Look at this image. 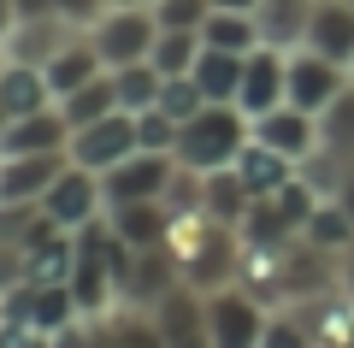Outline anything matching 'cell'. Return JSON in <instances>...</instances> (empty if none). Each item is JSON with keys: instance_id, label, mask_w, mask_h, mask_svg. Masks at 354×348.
<instances>
[{"instance_id": "cell-1", "label": "cell", "mask_w": 354, "mask_h": 348, "mask_svg": "<svg viewBox=\"0 0 354 348\" xmlns=\"http://www.w3.org/2000/svg\"><path fill=\"white\" fill-rule=\"evenodd\" d=\"M165 248H171V260H177V277H183V284H195L201 295L236 284V272H242V230L207 219V212L177 219Z\"/></svg>"}, {"instance_id": "cell-2", "label": "cell", "mask_w": 354, "mask_h": 348, "mask_svg": "<svg viewBox=\"0 0 354 348\" xmlns=\"http://www.w3.org/2000/svg\"><path fill=\"white\" fill-rule=\"evenodd\" d=\"M248 112L242 107H207L189 125H177V165L189 172H225L236 165V154L248 148Z\"/></svg>"}, {"instance_id": "cell-3", "label": "cell", "mask_w": 354, "mask_h": 348, "mask_svg": "<svg viewBox=\"0 0 354 348\" xmlns=\"http://www.w3.org/2000/svg\"><path fill=\"white\" fill-rule=\"evenodd\" d=\"M88 42H95V53L106 59V71H118V65L153 59V42H160V18H153L148 0H118V6H106V12L88 24Z\"/></svg>"}, {"instance_id": "cell-4", "label": "cell", "mask_w": 354, "mask_h": 348, "mask_svg": "<svg viewBox=\"0 0 354 348\" xmlns=\"http://www.w3.org/2000/svg\"><path fill=\"white\" fill-rule=\"evenodd\" d=\"M266 319H272V307H266L254 289H242V284H225V289L207 295V331H213V348H260Z\"/></svg>"}, {"instance_id": "cell-5", "label": "cell", "mask_w": 354, "mask_h": 348, "mask_svg": "<svg viewBox=\"0 0 354 348\" xmlns=\"http://www.w3.org/2000/svg\"><path fill=\"white\" fill-rule=\"evenodd\" d=\"M142 148V136H136V112H106V118H95V125H83V130H71V165H83V172H113L118 160H130V154Z\"/></svg>"}, {"instance_id": "cell-6", "label": "cell", "mask_w": 354, "mask_h": 348, "mask_svg": "<svg viewBox=\"0 0 354 348\" xmlns=\"http://www.w3.org/2000/svg\"><path fill=\"white\" fill-rule=\"evenodd\" d=\"M171 172H177V154H148V148H136L130 160H118L113 172H101L106 212H113V207H130V201H165Z\"/></svg>"}, {"instance_id": "cell-7", "label": "cell", "mask_w": 354, "mask_h": 348, "mask_svg": "<svg viewBox=\"0 0 354 348\" xmlns=\"http://www.w3.org/2000/svg\"><path fill=\"white\" fill-rule=\"evenodd\" d=\"M41 212H48L59 230H83V224L106 219V189H101V172H83V165H65L59 183L41 195Z\"/></svg>"}, {"instance_id": "cell-8", "label": "cell", "mask_w": 354, "mask_h": 348, "mask_svg": "<svg viewBox=\"0 0 354 348\" xmlns=\"http://www.w3.org/2000/svg\"><path fill=\"white\" fill-rule=\"evenodd\" d=\"M348 83H354L348 65L325 59V53H313V48H295L290 53V107H301V112H313V118H319V112H325Z\"/></svg>"}, {"instance_id": "cell-9", "label": "cell", "mask_w": 354, "mask_h": 348, "mask_svg": "<svg viewBox=\"0 0 354 348\" xmlns=\"http://www.w3.org/2000/svg\"><path fill=\"white\" fill-rule=\"evenodd\" d=\"M153 324H160L165 348H213V331H207V295L195 284H171L160 295V307H148Z\"/></svg>"}, {"instance_id": "cell-10", "label": "cell", "mask_w": 354, "mask_h": 348, "mask_svg": "<svg viewBox=\"0 0 354 348\" xmlns=\"http://www.w3.org/2000/svg\"><path fill=\"white\" fill-rule=\"evenodd\" d=\"M283 100H290V53L283 48H254L248 65H242V95L236 107L248 112V118H260V112H278Z\"/></svg>"}, {"instance_id": "cell-11", "label": "cell", "mask_w": 354, "mask_h": 348, "mask_svg": "<svg viewBox=\"0 0 354 348\" xmlns=\"http://www.w3.org/2000/svg\"><path fill=\"white\" fill-rule=\"evenodd\" d=\"M71 154H0V201H36L59 183Z\"/></svg>"}, {"instance_id": "cell-12", "label": "cell", "mask_w": 354, "mask_h": 348, "mask_svg": "<svg viewBox=\"0 0 354 348\" xmlns=\"http://www.w3.org/2000/svg\"><path fill=\"white\" fill-rule=\"evenodd\" d=\"M248 130H254V142H266V148L290 154L295 165H301L307 154L319 148V118H313V112H301V107H290V100H283L278 112H260V118H248Z\"/></svg>"}, {"instance_id": "cell-13", "label": "cell", "mask_w": 354, "mask_h": 348, "mask_svg": "<svg viewBox=\"0 0 354 348\" xmlns=\"http://www.w3.org/2000/svg\"><path fill=\"white\" fill-rule=\"evenodd\" d=\"M307 48L354 71V0H313V24H307Z\"/></svg>"}, {"instance_id": "cell-14", "label": "cell", "mask_w": 354, "mask_h": 348, "mask_svg": "<svg viewBox=\"0 0 354 348\" xmlns=\"http://www.w3.org/2000/svg\"><path fill=\"white\" fill-rule=\"evenodd\" d=\"M71 148V125H65L59 107H41L30 118H12L6 136H0V154H65Z\"/></svg>"}, {"instance_id": "cell-15", "label": "cell", "mask_w": 354, "mask_h": 348, "mask_svg": "<svg viewBox=\"0 0 354 348\" xmlns=\"http://www.w3.org/2000/svg\"><path fill=\"white\" fill-rule=\"evenodd\" d=\"M307 24H313V0H260L254 6V30L266 48H307Z\"/></svg>"}, {"instance_id": "cell-16", "label": "cell", "mask_w": 354, "mask_h": 348, "mask_svg": "<svg viewBox=\"0 0 354 348\" xmlns=\"http://www.w3.org/2000/svg\"><path fill=\"white\" fill-rule=\"evenodd\" d=\"M106 219H113V230L130 242V248H165L177 212L165 207V201H130V207H113Z\"/></svg>"}, {"instance_id": "cell-17", "label": "cell", "mask_w": 354, "mask_h": 348, "mask_svg": "<svg viewBox=\"0 0 354 348\" xmlns=\"http://www.w3.org/2000/svg\"><path fill=\"white\" fill-rule=\"evenodd\" d=\"M236 177L248 183V195L260 201V195H278L283 183H295V177H301V165H295L290 154H278V148H266V142L248 136V148L236 154Z\"/></svg>"}, {"instance_id": "cell-18", "label": "cell", "mask_w": 354, "mask_h": 348, "mask_svg": "<svg viewBox=\"0 0 354 348\" xmlns=\"http://www.w3.org/2000/svg\"><path fill=\"white\" fill-rule=\"evenodd\" d=\"M41 71H48V89H53V100H65L71 89L95 83V77L106 71V59L95 53V42H88V30H83V36H71V42H65V48L53 53L48 65H41Z\"/></svg>"}, {"instance_id": "cell-19", "label": "cell", "mask_w": 354, "mask_h": 348, "mask_svg": "<svg viewBox=\"0 0 354 348\" xmlns=\"http://www.w3.org/2000/svg\"><path fill=\"white\" fill-rule=\"evenodd\" d=\"M0 100H6L12 118H30V112H41V107H59L53 89H48V71H41V65H24V59L0 65Z\"/></svg>"}, {"instance_id": "cell-20", "label": "cell", "mask_w": 354, "mask_h": 348, "mask_svg": "<svg viewBox=\"0 0 354 348\" xmlns=\"http://www.w3.org/2000/svg\"><path fill=\"white\" fill-rule=\"evenodd\" d=\"M71 36H83V30H77V24H65V18H30V24H18L12 36H6V59L48 65V59H53V53H59Z\"/></svg>"}, {"instance_id": "cell-21", "label": "cell", "mask_w": 354, "mask_h": 348, "mask_svg": "<svg viewBox=\"0 0 354 348\" xmlns=\"http://www.w3.org/2000/svg\"><path fill=\"white\" fill-rule=\"evenodd\" d=\"M242 65H248V53H230V48H201V59H195V83H201V95L213 100V107H236L242 95Z\"/></svg>"}, {"instance_id": "cell-22", "label": "cell", "mask_w": 354, "mask_h": 348, "mask_svg": "<svg viewBox=\"0 0 354 348\" xmlns=\"http://www.w3.org/2000/svg\"><path fill=\"white\" fill-rule=\"evenodd\" d=\"M248 207H254V195H248V183L236 177V165H225V172H201V212H207V219L242 230Z\"/></svg>"}, {"instance_id": "cell-23", "label": "cell", "mask_w": 354, "mask_h": 348, "mask_svg": "<svg viewBox=\"0 0 354 348\" xmlns=\"http://www.w3.org/2000/svg\"><path fill=\"white\" fill-rule=\"evenodd\" d=\"M101 336H106V348H165V336H160V324H153L148 307L101 313Z\"/></svg>"}, {"instance_id": "cell-24", "label": "cell", "mask_w": 354, "mask_h": 348, "mask_svg": "<svg viewBox=\"0 0 354 348\" xmlns=\"http://www.w3.org/2000/svg\"><path fill=\"white\" fill-rule=\"evenodd\" d=\"M113 89H118V107H124V112H148V107H160L165 71H160V65H153V59L118 65V71H113Z\"/></svg>"}, {"instance_id": "cell-25", "label": "cell", "mask_w": 354, "mask_h": 348, "mask_svg": "<svg viewBox=\"0 0 354 348\" xmlns=\"http://www.w3.org/2000/svg\"><path fill=\"white\" fill-rule=\"evenodd\" d=\"M59 112H65V125H71V130H83V125H95V118H106V112H118V89H113V71H101L95 83L71 89V95L59 100Z\"/></svg>"}, {"instance_id": "cell-26", "label": "cell", "mask_w": 354, "mask_h": 348, "mask_svg": "<svg viewBox=\"0 0 354 348\" xmlns=\"http://www.w3.org/2000/svg\"><path fill=\"white\" fill-rule=\"evenodd\" d=\"M201 42H207V48H230V53H254V48H260L254 12H225V6H213L207 24H201Z\"/></svg>"}, {"instance_id": "cell-27", "label": "cell", "mask_w": 354, "mask_h": 348, "mask_svg": "<svg viewBox=\"0 0 354 348\" xmlns=\"http://www.w3.org/2000/svg\"><path fill=\"white\" fill-rule=\"evenodd\" d=\"M319 148L342 154V160L354 165V83L342 89V95L330 100L325 112H319Z\"/></svg>"}, {"instance_id": "cell-28", "label": "cell", "mask_w": 354, "mask_h": 348, "mask_svg": "<svg viewBox=\"0 0 354 348\" xmlns=\"http://www.w3.org/2000/svg\"><path fill=\"white\" fill-rule=\"evenodd\" d=\"M301 237L313 242L319 254H330V260H337V254H342V248L354 242V219H348V212L337 207V201H319V212L307 219V230H301Z\"/></svg>"}, {"instance_id": "cell-29", "label": "cell", "mask_w": 354, "mask_h": 348, "mask_svg": "<svg viewBox=\"0 0 354 348\" xmlns=\"http://www.w3.org/2000/svg\"><path fill=\"white\" fill-rule=\"evenodd\" d=\"M201 30H160V42H153V65H160L165 77H189L195 59H201Z\"/></svg>"}, {"instance_id": "cell-30", "label": "cell", "mask_w": 354, "mask_h": 348, "mask_svg": "<svg viewBox=\"0 0 354 348\" xmlns=\"http://www.w3.org/2000/svg\"><path fill=\"white\" fill-rule=\"evenodd\" d=\"M213 100L201 95V83L195 77H165V89H160V112L165 118H177V125H189L195 112H207Z\"/></svg>"}, {"instance_id": "cell-31", "label": "cell", "mask_w": 354, "mask_h": 348, "mask_svg": "<svg viewBox=\"0 0 354 348\" xmlns=\"http://www.w3.org/2000/svg\"><path fill=\"white\" fill-rule=\"evenodd\" d=\"M260 348H313V331L301 324V313H295V307H272Z\"/></svg>"}, {"instance_id": "cell-32", "label": "cell", "mask_w": 354, "mask_h": 348, "mask_svg": "<svg viewBox=\"0 0 354 348\" xmlns=\"http://www.w3.org/2000/svg\"><path fill=\"white\" fill-rule=\"evenodd\" d=\"M160 30H201L207 12H213V0H148Z\"/></svg>"}, {"instance_id": "cell-33", "label": "cell", "mask_w": 354, "mask_h": 348, "mask_svg": "<svg viewBox=\"0 0 354 348\" xmlns=\"http://www.w3.org/2000/svg\"><path fill=\"white\" fill-rule=\"evenodd\" d=\"M136 136H142L148 154H177V118H165L160 107H148V112H136Z\"/></svg>"}, {"instance_id": "cell-34", "label": "cell", "mask_w": 354, "mask_h": 348, "mask_svg": "<svg viewBox=\"0 0 354 348\" xmlns=\"http://www.w3.org/2000/svg\"><path fill=\"white\" fill-rule=\"evenodd\" d=\"M53 348H106L101 319H77V324H65V331H53Z\"/></svg>"}, {"instance_id": "cell-35", "label": "cell", "mask_w": 354, "mask_h": 348, "mask_svg": "<svg viewBox=\"0 0 354 348\" xmlns=\"http://www.w3.org/2000/svg\"><path fill=\"white\" fill-rule=\"evenodd\" d=\"M53 6H59V18H65V24L88 30V24H95V18L106 12V6H113V0H53Z\"/></svg>"}, {"instance_id": "cell-36", "label": "cell", "mask_w": 354, "mask_h": 348, "mask_svg": "<svg viewBox=\"0 0 354 348\" xmlns=\"http://www.w3.org/2000/svg\"><path fill=\"white\" fill-rule=\"evenodd\" d=\"M12 6H18V24H30V18H59L53 0H12Z\"/></svg>"}, {"instance_id": "cell-37", "label": "cell", "mask_w": 354, "mask_h": 348, "mask_svg": "<svg viewBox=\"0 0 354 348\" xmlns=\"http://www.w3.org/2000/svg\"><path fill=\"white\" fill-rule=\"evenodd\" d=\"M337 289H342V295H354V242L337 254Z\"/></svg>"}, {"instance_id": "cell-38", "label": "cell", "mask_w": 354, "mask_h": 348, "mask_svg": "<svg viewBox=\"0 0 354 348\" xmlns=\"http://www.w3.org/2000/svg\"><path fill=\"white\" fill-rule=\"evenodd\" d=\"M12 30H18V6H12V0H0V48H6Z\"/></svg>"}, {"instance_id": "cell-39", "label": "cell", "mask_w": 354, "mask_h": 348, "mask_svg": "<svg viewBox=\"0 0 354 348\" xmlns=\"http://www.w3.org/2000/svg\"><path fill=\"white\" fill-rule=\"evenodd\" d=\"M337 207H342V212H348V219H354V172L342 177V189H337Z\"/></svg>"}, {"instance_id": "cell-40", "label": "cell", "mask_w": 354, "mask_h": 348, "mask_svg": "<svg viewBox=\"0 0 354 348\" xmlns=\"http://www.w3.org/2000/svg\"><path fill=\"white\" fill-rule=\"evenodd\" d=\"M213 6H225V12H254L260 0H213Z\"/></svg>"}, {"instance_id": "cell-41", "label": "cell", "mask_w": 354, "mask_h": 348, "mask_svg": "<svg viewBox=\"0 0 354 348\" xmlns=\"http://www.w3.org/2000/svg\"><path fill=\"white\" fill-rule=\"evenodd\" d=\"M24 348H53V336H41V331H30V342Z\"/></svg>"}, {"instance_id": "cell-42", "label": "cell", "mask_w": 354, "mask_h": 348, "mask_svg": "<svg viewBox=\"0 0 354 348\" xmlns=\"http://www.w3.org/2000/svg\"><path fill=\"white\" fill-rule=\"evenodd\" d=\"M6 125H12V112H6V100H0V136H6Z\"/></svg>"}, {"instance_id": "cell-43", "label": "cell", "mask_w": 354, "mask_h": 348, "mask_svg": "<svg viewBox=\"0 0 354 348\" xmlns=\"http://www.w3.org/2000/svg\"><path fill=\"white\" fill-rule=\"evenodd\" d=\"M0 65H6V48H0Z\"/></svg>"}]
</instances>
